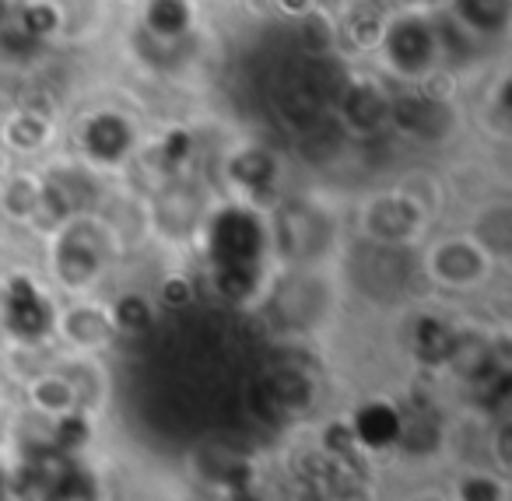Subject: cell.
<instances>
[{
	"label": "cell",
	"mask_w": 512,
	"mask_h": 501,
	"mask_svg": "<svg viewBox=\"0 0 512 501\" xmlns=\"http://www.w3.org/2000/svg\"><path fill=\"white\" fill-rule=\"evenodd\" d=\"M372 64L393 85H421L432 74H439L442 64L432 15L390 8L383 39H379L376 53H372Z\"/></svg>",
	"instance_id": "6da1fadb"
},
{
	"label": "cell",
	"mask_w": 512,
	"mask_h": 501,
	"mask_svg": "<svg viewBox=\"0 0 512 501\" xmlns=\"http://www.w3.org/2000/svg\"><path fill=\"white\" fill-rule=\"evenodd\" d=\"M78 162L95 172H116L130 165L144 148V127L130 109L102 102L88 106L71 127Z\"/></svg>",
	"instance_id": "7a4b0ae2"
},
{
	"label": "cell",
	"mask_w": 512,
	"mask_h": 501,
	"mask_svg": "<svg viewBox=\"0 0 512 501\" xmlns=\"http://www.w3.org/2000/svg\"><path fill=\"white\" fill-rule=\"evenodd\" d=\"M204 246L211 270H253L260 274V263L267 253V228L264 214H256L253 204H225L214 214H204Z\"/></svg>",
	"instance_id": "3957f363"
},
{
	"label": "cell",
	"mask_w": 512,
	"mask_h": 501,
	"mask_svg": "<svg viewBox=\"0 0 512 501\" xmlns=\"http://www.w3.org/2000/svg\"><path fill=\"white\" fill-rule=\"evenodd\" d=\"M109 228L92 214H74L60 221L53 235V274L67 291H88L109 263Z\"/></svg>",
	"instance_id": "277c9868"
},
{
	"label": "cell",
	"mask_w": 512,
	"mask_h": 501,
	"mask_svg": "<svg viewBox=\"0 0 512 501\" xmlns=\"http://www.w3.org/2000/svg\"><path fill=\"white\" fill-rule=\"evenodd\" d=\"M390 95L393 81H386L379 71L348 67L330 95V116L344 130V137L365 141L390 127Z\"/></svg>",
	"instance_id": "5b68a950"
},
{
	"label": "cell",
	"mask_w": 512,
	"mask_h": 501,
	"mask_svg": "<svg viewBox=\"0 0 512 501\" xmlns=\"http://www.w3.org/2000/svg\"><path fill=\"white\" fill-rule=\"evenodd\" d=\"M0 319H4L11 337L36 344L57 330V305L29 274H11L4 284V295H0Z\"/></svg>",
	"instance_id": "8992f818"
},
{
	"label": "cell",
	"mask_w": 512,
	"mask_h": 501,
	"mask_svg": "<svg viewBox=\"0 0 512 501\" xmlns=\"http://www.w3.org/2000/svg\"><path fill=\"white\" fill-rule=\"evenodd\" d=\"M425 270L442 288H477L491 274V253L470 235H449L428 249Z\"/></svg>",
	"instance_id": "52a82bcc"
},
{
	"label": "cell",
	"mask_w": 512,
	"mask_h": 501,
	"mask_svg": "<svg viewBox=\"0 0 512 501\" xmlns=\"http://www.w3.org/2000/svg\"><path fill=\"white\" fill-rule=\"evenodd\" d=\"M421 225H425V207L400 190L376 193L362 207L365 235L383 242V246H407L421 235Z\"/></svg>",
	"instance_id": "ba28073f"
},
{
	"label": "cell",
	"mask_w": 512,
	"mask_h": 501,
	"mask_svg": "<svg viewBox=\"0 0 512 501\" xmlns=\"http://www.w3.org/2000/svg\"><path fill=\"white\" fill-rule=\"evenodd\" d=\"M228 186L242 193V204H260V197H271L281 179V158L267 144H239L225 158Z\"/></svg>",
	"instance_id": "9c48e42d"
},
{
	"label": "cell",
	"mask_w": 512,
	"mask_h": 501,
	"mask_svg": "<svg viewBox=\"0 0 512 501\" xmlns=\"http://www.w3.org/2000/svg\"><path fill=\"white\" fill-rule=\"evenodd\" d=\"M137 29L158 43H193L204 22L200 0H137Z\"/></svg>",
	"instance_id": "30bf717a"
},
{
	"label": "cell",
	"mask_w": 512,
	"mask_h": 501,
	"mask_svg": "<svg viewBox=\"0 0 512 501\" xmlns=\"http://www.w3.org/2000/svg\"><path fill=\"white\" fill-rule=\"evenodd\" d=\"M57 134H60V123L50 113L18 106V102L8 113H0V144H4L8 155L36 158L57 141Z\"/></svg>",
	"instance_id": "8fae6325"
},
{
	"label": "cell",
	"mask_w": 512,
	"mask_h": 501,
	"mask_svg": "<svg viewBox=\"0 0 512 501\" xmlns=\"http://www.w3.org/2000/svg\"><path fill=\"white\" fill-rule=\"evenodd\" d=\"M386 15H390V4H376V0H355L351 8H344L337 15V43L344 57L369 60L383 39Z\"/></svg>",
	"instance_id": "7c38bea8"
},
{
	"label": "cell",
	"mask_w": 512,
	"mask_h": 501,
	"mask_svg": "<svg viewBox=\"0 0 512 501\" xmlns=\"http://www.w3.org/2000/svg\"><path fill=\"white\" fill-rule=\"evenodd\" d=\"M446 15L481 43H502L512 29V0H449Z\"/></svg>",
	"instance_id": "4fadbf2b"
},
{
	"label": "cell",
	"mask_w": 512,
	"mask_h": 501,
	"mask_svg": "<svg viewBox=\"0 0 512 501\" xmlns=\"http://www.w3.org/2000/svg\"><path fill=\"white\" fill-rule=\"evenodd\" d=\"M57 330L71 340L81 351H95V347L109 344V337L116 333L113 316L99 305H74L67 312H57Z\"/></svg>",
	"instance_id": "5bb4252c"
},
{
	"label": "cell",
	"mask_w": 512,
	"mask_h": 501,
	"mask_svg": "<svg viewBox=\"0 0 512 501\" xmlns=\"http://www.w3.org/2000/svg\"><path fill=\"white\" fill-rule=\"evenodd\" d=\"M43 211V172H8L0 179V214L8 221H36Z\"/></svg>",
	"instance_id": "9a60e30c"
},
{
	"label": "cell",
	"mask_w": 512,
	"mask_h": 501,
	"mask_svg": "<svg viewBox=\"0 0 512 501\" xmlns=\"http://www.w3.org/2000/svg\"><path fill=\"white\" fill-rule=\"evenodd\" d=\"M141 151H144V158H151V162L165 172V176L176 179L179 172L193 162V155H197V137H193V130L183 127V123H172V127H165L162 134L155 137V141L144 144Z\"/></svg>",
	"instance_id": "2e32d148"
},
{
	"label": "cell",
	"mask_w": 512,
	"mask_h": 501,
	"mask_svg": "<svg viewBox=\"0 0 512 501\" xmlns=\"http://www.w3.org/2000/svg\"><path fill=\"white\" fill-rule=\"evenodd\" d=\"M11 22L43 46L64 43V15H60L57 0H18Z\"/></svg>",
	"instance_id": "e0dca14e"
},
{
	"label": "cell",
	"mask_w": 512,
	"mask_h": 501,
	"mask_svg": "<svg viewBox=\"0 0 512 501\" xmlns=\"http://www.w3.org/2000/svg\"><path fill=\"white\" fill-rule=\"evenodd\" d=\"M295 39L309 60H334L341 53L337 43V18L327 11H309L306 18L295 22Z\"/></svg>",
	"instance_id": "ac0fdd59"
},
{
	"label": "cell",
	"mask_w": 512,
	"mask_h": 501,
	"mask_svg": "<svg viewBox=\"0 0 512 501\" xmlns=\"http://www.w3.org/2000/svg\"><path fill=\"white\" fill-rule=\"evenodd\" d=\"M57 8L64 15V43H81L99 36L109 15V0H57Z\"/></svg>",
	"instance_id": "d6986e66"
},
{
	"label": "cell",
	"mask_w": 512,
	"mask_h": 501,
	"mask_svg": "<svg viewBox=\"0 0 512 501\" xmlns=\"http://www.w3.org/2000/svg\"><path fill=\"white\" fill-rule=\"evenodd\" d=\"M453 347H456V330L446 319H435V316L418 319V326H414V351H418V358L432 361V365H446Z\"/></svg>",
	"instance_id": "ffe728a7"
},
{
	"label": "cell",
	"mask_w": 512,
	"mask_h": 501,
	"mask_svg": "<svg viewBox=\"0 0 512 501\" xmlns=\"http://www.w3.org/2000/svg\"><path fill=\"white\" fill-rule=\"evenodd\" d=\"M355 431L369 445H390L393 438H400V410H393L390 403H369L358 414Z\"/></svg>",
	"instance_id": "44dd1931"
},
{
	"label": "cell",
	"mask_w": 512,
	"mask_h": 501,
	"mask_svg": "<svg viewBox=\"0 0 512 501\" xmlns=\"http://www.w3.org/2000/svg\"><path fill=\"white\" fill-rule=\"evenodd\" d=\"M46 46L36 43L29 32H22L15 22L0 25V64L11 67V71H25L43 57Z\"/></svg>",
	"instance_id": "7402d4cb"
},
{
	"label": "cell",
	"mask_w": 512,
	"mask_h": 501,
	"mask_svg": "<svg viewBox=\"0 0 512 501\" xmlns=\"http://www.w3.org/2000/svg\"><path fill=\"white\" fill-rule=\"evenodd\" d=\"M109 316H113L116 333H141V330H148V326H151L155 312H151L148 298L137 295V291H127V295L116 298V305L109 309Z\"/></svg>",
	"instance_id": "603a6c76"
},
{
	"label": "cell",
	"mask_w": 512,
	"mask_h": 501,
	"mask_svg": "<svg viewBox=\"0 0 512 501\" xmlns=\"http://www.w3.org/2000/svg\"><path fill=\"white\" fill-rule=\"evenodd\" d=\"M271 8L278 11L285 22H292V25L299 22V18H306L309 11H316L313 0H271Z\"/></svg>",
	"instance_id": "cb8c5ba5"
},
{
	"label": "cell",
	"mask_w": 512,
	"mask_h": 501,
	"mask_svg": "<svg viewBox=\"0 0 512 501\" xmlns=\"http://www.w3.org/2000/svg\"><path fill=\"white\" fill-rule=\"evenodd\" d=\"M449 0H390V8H400V11H418V15H439L446 11Z\"/></svg>",
	"instance_id": "d4e9b609"
},
{
	"label": "cell",
	"mask_w": 512,
	"mask_h": 501,
	"mask_svg": "<svg viewBox=\"0 0 512 501\" xmlns=\"http://www.w3.org/2000/svg\"><path fill=\"white\" fill-rule=\"evenodd\" d=\"M351 4H355V0H313V8L316 11H327V15H341L344 8H351Z\"/></svg>",
	"instance_id": "484cf974"
},
{
	"label": "cell",
	"mask_w": 512,
	"mask_h": 501,
	"mask_svg": "<svg viewBox=\"0 0 512 501\" xmlns=\"http://www.w3.org/2000/svg\"><path fill=\"white\" fill-rule=\"evenodd\" d=\"M165 295H169V302H186V281L179 277V281H165Z\"/></svg>",
	"instance_id": "4316f807"
},
{
	"label": "cell",
	"mask_w": 512,
	"mask_h": 501,
	"mask_svg": "<svg viewBox=\"0 0 512 501\" xmlns=\"http://www.w3.org/2000/svg\"><path fill=\"white\" fill-rule=\"evenodd\" d=\"M15 4H18V0H0V25L11 22V15H15Z\"/></svg>",
	"instance_id": "83f0119b"
},
{
	"label": "cell",
	"mask_w": 512,
	"mask_h": 501,
	"mask_svg": "<svg viewBox=\"0 0 512 501\" xmlns=\"http://www.w3.org/2000/svg\"><path fill=\"white\" fill-rule=\"evenodd\" d=\"M8 172H11V155L4 151V144H0V179L8 176Z\"/></svg>",
	"instance_id": "f1b7e54d"
},
{
	"label": "cell",
	"mask_w": 512,
	"mask_h": 501,
	"mask_svg": "<svg viewBox=\"0 0 512 501\" xmlns=\"http://www.w3.org/2000/svg\"><path fill=\"white\" fill-rule=\"evenodd\" d=\"M120 4H127V8H134V4H137V0H120Z\"/></svg>",
	"instance_id": "f546056e"
},
{
	"label": "cell",
	"mask_w": 512,
	"mask_h": 501,
	"mask_svg": "<svg viewBox=\"0 0 512 501\" xmlns=\"http://www.w3.org/2000/svg\"><path fill=\"white\" fill-rule=\"evenodd\" d=\"M4 221H8V218H4V214H0V232H4Z\"/></svg>",
	"instance_id": "4dcf8cb0"
}]
</instances>
